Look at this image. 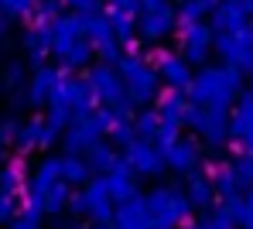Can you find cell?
<instances>
[{"instance_id":"d590c367","label":"cell","mask_w":253,"mask_h":229,"mask_svg":"<svg viewBox=\"0 0 253 229\" xmlns=\"http://www.w3.org/2000/svg\"><path fill=\"white\" fill-rule=\"evenodd\" d=\"M236 21H240V14H236L233 7H219V10H215V24H219V31H226V28H233Z\"/></svg>"},{"instance_id":"5bb4252c","label":"cell","mask_w":253,"mask_h":229,"mask_svg":"<svg viewBox=\"0 0 253 229\" xmlns=\"http://www.w3.org/2000/svg\"><path fill=\"white\" fill-rule=\"evenodd\" d=\"M110 229H151V212H147L144 195H133V198L120 202V205L113 209Z\"/></svg>"},{"instance_id":"d6986e66","label":"cell","mask_w":253,"mask_h":229,"mask_svg":"<svg viewBox=\"0 0 253 229\" xmlns=\"http://www.w3.org/2000/svg\"><path fill=\"white\" fill-rule=\"evenodd\" d=\"M83 161H85V168L89 171H96V175H106L120 157H117V147L110 144V140H96L89 151L83 154Z\"/></svg>"},{"instance_id":"74e56055","label":"cell","mask_w":253,"mask_h":229,"mask_svg":"<svg viewBox=\"0 0 253 229\" xmlns=\"http://www.w3.org/2000/svg\"><path fill=\"white\" fill-rule=\"evenodd\" d=\"M7 229H42V219H35V216H24V212H17V219H14V223H7Z\"/></svg>"},{"instance_id":"9c48e42d","label":"cell","mask_w":253,"mask_h":229,"mask_svg":"<svg viewBox=\"0 0 253 229\" xmlns=\"http://www.w3.org/2000/svg\"><path fill=\"white\" fill-rule=\"evenodd\" d=\"M62 76H69V72H62V65H48V62H44L42 69H35L31 79H28V86H24V92H28V110H44L48 99H51L55 82H58Z\"/></svg>"},{"instance_id":"8992f818","label":"cell","mask_w":253,"mask_h":229,"mask_svg":"<svg viewBox=\"0 0 253 229\" xmlns=\"http://www.w3.org/2000/svg\"><path fill=\"white\" fill-rule=\"evenodd\" d=\"M126 151V164H130V171L137 175V178H158L161 171H165V154L151 144V140H133Z\"/></svg>"},{"instance_id":"d6a6232c","label":"cell","mask_w":253,"mask_h":229,"mask_svg":"<svg viewBox=\"0 0 253 229\" xmlns=\"http://www.w3.org/2000/svg\"><path fill=\"white\" fill-rule=\"evenodd\" d=\"M21 212V198L17 195H0V223H14Z\"/></svg>"},{"instance_id":"ac0fdd59","label":"cell","mask_w":253,"mask_h":229,"mask_svg":"<svg viewBox=\"0 0 253 229\" xmlns=\"http://www.w3.org/2000/svg\"><path fill=\"white\" fill-rule=\"evenodd\" d=\"M24 185H28V164H24V157H7V164L0 168V195H17L21 198Z\"/></svg>"},{"instance_id":"30bf717a","label":"cell","mask_w":253,"mask_h":229,"mask_svg":"<svg viewBox=\"0 0 253 229\" xmlns=\"http://www.w3.org/2000/svg\"><path fill=\"white\" fill-rule=\"evenodd\" d=\"M174 10L168 3L158 7V10H147V14H137V35L144 45H154V41H165L171 31H174Z\"/></svg>"},{"instance_id":"83f0119b","label":"cell","mask_w":253,"mask_h":229,"mask_svg":"<svg viewBox=\"0 0 253 229\" xmlns=\"http://www.w3.org/2000/svg\"><path fill=\"white\" fill-rule=\"evenodd\" d=\"M35 3H38V0H0V17H7V21L31 17V14H35Z\"/></svg>"},{"instance_id":"b9f144b4","label":"cell","mask_w":253,"mask_h":229,"mask_svg":"<svg viewBox=\"0 0 253 229\" xmlns=\"http://www.w3.org/2000/svg\"><path fill=\"white\" fill-rule=\"evenodd\" d=\"M7 164V147H0V168Z\"/></svg>"},{"instance_id":"d4e9b609","label":"cell","mask_w":253,"mask_h":229,"mask_svg":"<svg viewBox=\"0 0 253 229\" xmlns=\"http://www.w3.org/2000/svg\"><path fill=\"white\" fill-rule=\"evenodd\" d=\"M42 120H44V127H48V130H55V134L62 137V134L69 130V123H72L76 116H72V110H69V106L48 103V106H44V116H42Z\"/></svg>"},{"instance_id":"603a6c76","label":"cell","mask_w":253,"mask_h":229,"mask_svg":"<svg viewBox=\"0 0 253 229\" xmlns=\"http://www.w3.org/2000/svg\"><path fill=\"white\" fill-rule=\"evenodd\" d=\"M92 58H96V51L89 41H76V45L65 51V58H62V72H72V69H89L92 65Z\"/></svg>"},{"instance_id":"f35d334b","label":"cell","mask_w":253,"mask_h":229,"mask_svg":"<svg viewBox=\"0 0 253 229\" xmlns=\"http://www.w3.org/2000/svg\"><path fill=\"white\" fill-rule=\"evenodd\" d=\"M7 106H10V113H17V110H28V92H24V89L10 92V96H7Z\"/></svg>"},{"instance_id":"484cf974","label":"cell","mask_w":253,"mask_h":229,"mask_svg":"<svg viewBox=\"0 0 253 229\" xmlns=\"http://www.w3.org/2000/svg\"><path fill=\"white\" fill-rule=\"evenodd\" d=\"M199 134L212 144H219L222 134H226V123H222V110H212V113H202V120H199V127H195Z\"/></svg>"},{"instance_id":"7bdbcfd3","label":"cell","mask_w":253,"mask_h":229,"mask_svg":"<svg viewBox=\"0 0 253 229\" xmlns=\"http://www.w3.org/2000/svg\"><path fill=\"white\" fill-rule=\"evenodd\" d=\"M89 229H110V226H89Z\"/></svg>"},{"instance_id":"8d00e7d4","label":"cell","mask_w":253,"mask_h":229,"mask_svg":"<svg viewBox=\"0 0 253 229\" xmlns=\"http://www.w3.org/2000/svg\"><path fill=\"white\" fill-rule=\"evenodd\" d=\"M65 7H72L76 14H96L99 10V0H62Z\"/></svg>"},{"instance_id":"ba28073f","label":"cell","mask_w":253,"mask_h":229,"mask_svg":"<svg viewBox=\"0 0 253 229\" xmlns=\"http://www.w3.org/2000/svg\"><path fill=\"white\" fill-rule=\"evenodd\" d=\"M58 144V134L44 127L42 116H31V120H21L17 127V137H14V147L21 154H35V151H51Z\"/></svg>"},{"instance_id":"bcb514c9","label":"cell","mask_w":253,"mask_h":229,"mask_svg":"<svg viewBox=\"0 0 253 229\" xmlns=\"http://www.w3.org/2000/svg\"><path fill=\"white\" fill-rule=\"evenodd\" d=\"M181 3H185V0H181Z\"/></svg>"},{"instance_id":"e575fe53","label":"cell","mask_w":253,"mask_h":229,"mask_svg":"<svg viewBox=\"0 0 253 229\" xmlns=\"http://www.w3.org/2000/svg\"><path fill=\"white\" fill-rule=\"evenodd\" d=\"M106 10H117V14H140V3L137 0H106Z\"/></svg>"},{"instance_id":"3957f363","label":"cell","mask_w":253,"mask_h":229,"mask_svg":"<svg viewBox=\"0 0 253 229\" xmlns=\"http://www.w3.org/2000/svg\"><path fill=\"white\" fill-rule=\"evenodd\" d=\"M236 89V76L233 72H222V69H206L199 76H192V99L195 103H212V110H222L229 92Z\"/></svg>"},{"instance_id":"836d02e7","label":"cell","mask_w":253,"mask_h":229,"mask_svg":"<svg viewBox=\"0 0 253 229\" xmlns=\"http://www.w3.org/2000/svg\"><path fill=\"white\" fill-rule=\"evenodd\" d=\"M17 127H21V120H17V116H3V120H0V147H10V144H14Z\"/></svg>"},{"instance_id":"4316f807","label":"cell","mask_w":253,"mask_h":229,"mask_svg":"<svg viewBox=\"0 0 253 229\" xmlns=\"http://www.w3.org/2000/svg\"><path fill=\"white\" fill-rule=\"evenodd\" d=\"M154 134H158V113L154 110H140V116H133V137L154 140Z\"/></svg>"},{"instance_id":"f546056e","label":"cell","mask_w":253,"mask_h":229,"mask_svg":"<svg viewBox=\"0 0 253 229\" xmlns=\"http://www.w3.org/2000/svg\"><path fill=\"white\" fill-rule=\"evenodd\" d=\"M188 205H195V209H202V205H209V182L206 178H199V175H192L188 178Z\"/></svg>"},{"instance_id":"ffe728a7","label":"cell","mask_w":253,"mask_h":229,"mask_svg":"<svg viewBox=\"0 0 253 229\" xmlns=\"http://www.w3.org/2000/svg\"><path fill=\"white\" fill-rule=\"evenodd\" d=\"M28 79H31V72H28V65H24V58H7L3 62V72H0V92H17L28 86Z\"/></svg>"},{"instance_id":"4fadbf2b","label":"cell","mask_w":253,"mask_h":229,"mask_svg":"<svg viewBox=\"0 0 253 229\" xmlns=\"http://www.w3.org/2000/svg\"><path fill=\"white\" fill-rule=\"evenodd\" d=\"M21 48L28 51V72L31 69H42L44 58L51 55V31H48V24H31V28H24L21 31Z\"/></svg>"},{"instance_id":"6da1fadb","label":"cell","mask_w":253,"mask_h":229,"mask_svg":"<svg viewBox=\"0 0 253 229\" xmlns=\"http://www.w3.org/2000/svg\"><path fill=\"white\" fill-rule=\"evenodd\" d=\"M117 72H120V79H124L126 99H130L133 110H147L151 103H158V96H161V79H158L154 65H151L144 55H120Z\"/></svg>"},{"instance_id":"1f68e13d","label":"cell","mask_w":253,"mask_h":229,"mask_svg":"<svg viewBox=\"0 0 253 229\" xmlns=\"http://www.w3.org/2000/svg\"><path fill=\"white\" fill-rule=\"evenodd\" d=\"M215 7V0H185L181 3V24H199V17Z\"/></svg>"},{"instance_id":"277c9868","label":"cell","mask_w":253,"mask_h":229,"mask_svg":"<svg viewBox=\"0 0 253 229\" xmlns=\"http://www.w3.org/2000/svg\"><path fill=\"white\" fill-rule=\"evenodd\" d=\"M48 103L69 106L76 120L89 116V113L99 106V103H96V96H92V89L85 86V79H79V76H62V79L55 82V89H51V99H48Z\"/></svg>"},{"instance_id":"7402d4cb","label":"cell","mask_w":253,"mask_h":229,"mask_svg":"<svg viewBox=\"0 0 253 229\" xmlns=\"http://www.w3.org/2000/svg\"><path fill=\"white\" fill-rule=\"evenodd\" d=\"M92 178V171L85 168L83 157H76V154H62V182L69 185V188H76V185H89Z\"/></svg>"},{"instance_id":"f6af8a7d","label":"cell","mask_w":253,"mask_h":229,"mask_svg":"<svg viewBox=\"0 0 253 229\" xmlns=\"http://www.w3.org/2000/svg\"><path fill=\"white\" fill-rule=\"evenodd\" d=\"M0 72H3V62H0Z\"/></svg>"},{"instance_id":"ee69618b","label":"cell","mask_w":253,"mask_h":229,"mask_svg":"<svg viewBox=\"0 0 253 229\" xmlns=\"http://www.w3.org/2000/svg\"><path fill=\"white\" fill-rule=\"evenodd\" d=\"M185 229H202V226H185Z\"/></svg>"},{"instance_id":"e0dca14e","label":"cell","mask_w":253,"mask_h":229,"mask_svg":"<svg viewBox=\"0 0 253 229\" xmlns=\"http://www.w3.org/2000/svg\"><path fill=\"white\" fill-rule=\"evenodd\" d=\"M209 55V28L206 24H185L181 28V58L192 62H206Z\"/></svg>"},{"instance_id":"44dd1931","label":"cell","mask_w":253,"mask_h":229,"mask_svg":"<svg viewBox=\"0 0 253 229\" xmlns=\"http://www.w3.org/2000/svg\"><path fill=\"white\" fill-rule=\"evenodd\" d=\"M185 92H174V89H168V92H161L158 96V116L161 120H174V123H181V116H185Z\"/></svg>"},{"instance_id":"cb8c5ba5","label":"cell","mask_w":253,"mask_h":229,"mask_svg":"<svg viewBox=\"0 0 253 229\" xmlns=\"http://www.w3.org/2000/svg\"><path fill=\"white\" fill-rule=\"evenodd\" d=\"M69 195H72V188L65 182H55L51 188H48V195H44V216H62L65 209H69Z\"/></svg>"},{"instance_id":"52a82bcc","label":"cell","mask_w":253,"mask_h":229,"mask_svg":"<svg viewBox=\"0 0 253 229\" xmlns=\"http://www.w3.org/2000/svg\"><path fill=\"white\" fill-rule=\"evenodd\" d=\"M83 209H85V219H92V226H110V219H113V198H110V191H106V182L103 178H89L83 191Z\"/></svg>"},{"instance_id":"7a4b0ae2","label":"cell","mask_w":253,"mask_h":229,"mask_svg":"<svg viewBox=\"0 0 253 229\" xmlns=\"http://www.w3.org/2000/svg\"><path fill=\"white\" fill-rule=\"evenodd\" d=\"M85 86L92 89L96 96V103L99 106H106V110H113L117 116H130V99H126V89H124V79H120V72H117V65H103V62H96V65H89L85 69Z\"/></svg>"},{"instance_id":"4dcf8cb0","label":"cell","mask_w":253,"mask_h":229,"mask_svg":"<svg viewBox=\"0 0 253 229\" xmlns=\"http://www.w3.org/2000/svg\"><path fill=\"white\" fill-rule=\"evenodd\" d=\"M62 7H65L62 0H38L31 17H35V24H51L55 17H62Z\"/></svg>"},{"instance_id":"2e32d148","label":"cell","mask_w":253,"mask_h":229,"mask_svg":"<svg viewBox=\"0 0 253 229\" xmlns=\"http://www.w3.org/2000/svg\"><path fill=\"white\" fill-rule=\"evenodd\" d=\"M165 164H168L171 171H178V175H195V168H199V144L178 137L165 151Z\"/></svg>"},{"instance_id":"9a60e30c","label":"cell","mask_w":253,"mask_h":229,"mask_svg":"<svg viewBox=\"0 0 253 229\" xmlns=\"http://www.w3.org/2000/svg\"><path fill=\"white\" fill-rule=\"evenodd\" d=\"M103 182H106V191H110V198H113V205H120L126 198H133V195H140L137 191V175L130 171V164H126L124 157L103 175Z\"/></svg>"},{"instance_id":"7c38bea8","label":"cell","mask_w":253,"mask_h":229,"mask_svg":"<svg viewBox=\"0 0 253 229\" xmlns=\"http://www.w3.org/2000/svg\"><path fill=\"white\" fill-rule=\"evenodd\" d=\"M154 72H158V79H161L168 89H174V92H185L188 86H192V65H188L181 55H168V51H161Z\"/></svg>"},{"instance_id":"5b68a950","label":"cell","mask_w":253,"mask_h":229,"mask_svg":"<svg viewBox=\"0 0 253 229\" xmlns=\"http://www.w3.org/2000/svg\"><path fill=\"white\" fill-rule=\"evenodd\" d=\"M144 202H147V212H151V219H168V223H181V219H188V198L174 188V185H158V188H151L147 195H144Z\"/></svg>"},{"instance_id":"f1b7e54d","label":"cell","mask_w":253,"mask_h":229,"mask_svg":"<svg viewBox=\"0 0 253 229\" xmlns=\"http://www.w3.org/2000/svg\"><path fill=\"white\" fill-rule=\"evenodd\" d=\"M110 137H113V147H130L133 144V116H117L113 127H110Z\"/></svg>"},{"instance_id":"8fae6325","label":"cell","mask_w":253,"mask_h":229,"mask_svg":"<svg viewBox=\"0 0 253 229\" xmlns=\"http://www.w3.org/2000/svg\"><path fill=\"white\" fill-rule=\"evenodd\" d=\"M48 31H51V55H58V62H62L69 48L76 41H83V17L79 14H62L48 24Z\"/></svg>"},{"instance_id":"60d3db41","label":"cell","mask_w":253,"mask_h":229,"mask_svg":"<svg viewBox=\"0 0 253 229\" xmlns=\"http://www.w3.org/2000/svg\"><path fill=\"white\" fill-rule=\"evenodd\" d=\"M7 31H10V21H7V17H0V41L7 38Z\"/></svg>"},{"instance_id":"ab89813d","label":"cell","mask_w":253,"mask_h":229,"mask_svg":"<svg viewBox=\"0 0 253 229\" xmlns=\"http://www.w3.org/2000/svg\"><path fill=\"white\" fill-rule=\"evenodd\" d=\"M215 185H219L222 191H229V188H233V178H229V171H215Z\"/></svg>"}]
</instances>
